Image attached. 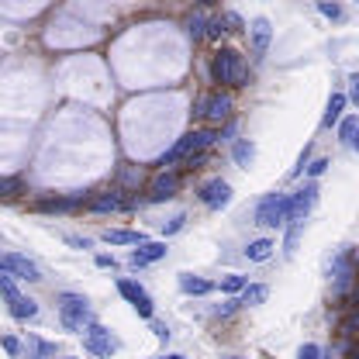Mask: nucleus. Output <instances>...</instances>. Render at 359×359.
<instances>
[{
	"instance_id": "nucleus-4",
	"label": "nucleus",
	"mask_w": 359,
	"mask_h": 359,
	"mask_svg": "<svg viewBox=\"0 0 359 359\" xmlns=\"http://www.w3.org/2000/svg\"><path fill=\"white\" fill-rule=\"evenodd\" d=\"M290 218H294V211H290V197L287 194H269L266 201L259 204V211H256V222L266 224V228H283Z\"/></svg>"
},
{
	"instance_id": "nucleus-46",
	"label": "nucleus",
	"mask_w": 359,
	"mask_h": 359,
	"mask_svg": "<svg viewBox=\"0 0 359 359\" xmlns=\"http://www.w3.org/2000/svg\"><path fill=\"white\" fill-rule=\"evenodd\" d=\"M353 145H356V149H359V135H356V142H353Z\"/></svg>"
},
{
	"instance_id": "nucleus-25",
	"label": "nucleus",
	"mask_w": 359,
	"mask_h": 359,
	"mask_svg": "<svg viewBox=\"0 0 359 359\" xmlns=\"http://www.w3.org/2000/svg\"><path fill=\"white\" fill-rule=\"evenodd\" d=\"M28 346H32V359H52V356H55V346H52V342L28 339Z\"/></svg>"
},
{
	"instance_id": "nucleus-14",
	"label": "nucleus",
	"mask_w": 359,
	"mask_h": 359,
	"mask_svg": "<svg viewBox=\"0 0 359 359\" xmlns=\"http://www.w3.org/2000/svg\"><path fill=\"white\" fill-rule=\"evenodd\" d=\"M104 242H111V245H145V235L142 231H128V228H107Z\"/></svg>"
},
{
	"instance_id": "nucleus-41",
	"label": "nucleus",
	"mask_w": 359,
	"mask_h": 359,
	"mask_svg": "<svg viewBox=\"0 0 359 359\" xmlns=\"http://www.w3.org/2000/svg\"><path fill=\"white\" fill-rule=\"evenodd\" d=\"M353 301L359 304V280H356V287H353Z\"/></svg>"
},
{
	"instance_id": "nucleus-6",
	"label": "nucleus",
	"mask_w": 359,
	"mask_h": 359,
	"mask_svg": "<svg viewBox=\"0 0 359 359\" xmlns=\"http://www.w3.org/2000/svg\"><path fill=\"white\" fill-rule=\"evenodd\" d=\"M83 346H87V353H93V356H111V353L121 349V342L107 328H100V325H90L87 335H83Z\"/></svg>"
},
{
	"instance_id": "nucleus-32",
	"label": "nucleus",
	"mask_w": 359,
	"mask_h": 359,
	"mask_svg": "<svg viewBox=\"0 0 359 359\" xmlns=\"http://www.w3.org/2000/svg\"><path fill=\"white\" fill-rule=\"evenodd\" d=\"M297 359H321V349H318L314 342H308V346H301V353H297Z\"/></svg>"
},
{
	"instance_id": "nucleus-22",
	"label": "nucleus",
	"mask_w": 359,
	"mask_h": 359,
	"mask_svg": "<svg viewBox=\"0 0 359 359\" xmlns=\"http://www.w3.org/2000/svg\"><path fill=\"white\" fill-rule=\"evenodd\" d=\"M266 287H263V283H249V287H245V290H242V297H238V301H242V304H263V301H266Z\"/></svg>"
},
{
	"instance_id": "nucleus-45",
	"label": "nucleus",
	"mask_w": 359,
	"mask_h": 359,
	"mask_svg": "<svg viewBox=\"0 0 359 359\" xmlns=\"http://www.w3.org/2000/svg\"><path fill=\"white\" fill-rule=\"evenodd\" d=\"M0 273H4V256H0Z\"/></svg>"
},
{
	"instance_id": "nucleus-9",
	"label": "nucleus",
	"mask_w": 359,
	"mask_h": 359,
	"mask_svg": "<svg viewBox=\"0 0 359 359\" xmlns=\"http://www.w3.org/2000/svg\"><path fill=\"white\" fill-rule=\"evenodd\" d=\"M201 201H204L211 211H222V208H228V201H231V187H228L224 180H211V183L201 187Z\"/></svg>"
},
{
	"instance_id": "nucleus-24",
	"label": "nucleus",
	"mask_w": 359,
	"mask_h": 359,
	"mask_svg": "<svg viewBox=\"0 0 359 359\" xmlns=\"http://www.w3.org/2000/svg\"><path fill=\"white\" fill-rule=\"evenodd\" d=\"M245 287H249V280H245V276H238V273H228V276L222 280L224 294H242Z\"/></svg>"
},
{
	"instance_id": "nucleus-20",
	"label": "nucleus",
	"mask_w": 359,
	"mask_h": 359,
	"mask_svg": "<svg viewBox=\"0 0 359 359\" xmlns=\"http://www.w3.org/2000/svg\"><path fill=\"white\" fill-rule=\"evenodd\" d=\"M273 242L269 238H256V242H249V249H245V259H252V263H266L269 256H273Z\"/></svg>"
},
{
	"instance_id": "nucleus-47",
	"label": "nucleus",
	"mask_w": 359,
	"mask_h": 359,
	"mask_svg": "<svg viewBox=\"0 0 359 359\" xmlns=\"http://www.w3.org/2000/svg\"><path fill=\"white\" fill-rule=\"evenodd\" d=\"M231 359H238V356H231Z\"/></svg>"
},
{
	"instance_id": "nucleus-29",
	"label": "nucleus",
	"mask_w": 359,
	"mask_h": 359,
	"mask_svg": "<svg viewBox=\"0 0 359 359\" xmlns=\"http://www.w3.org/2000/svg\"><path fill=\"white\" fill-rule=\"evenodd\" d=\"M318 11H321L325 18H335V21L342 18V7H339V4H328V0H318Z\"/></svg>"
},
{
	"instance_id": "nucleus-30",
	"label": "nucleus",
	"mask_w": 359,
	"mask_h": 359,
	"mask_svg": "<svg viewBox=\"0 0 359 359\" xmlns=\"http://www.w3.org/2000/svg\"><path fill=\"white\" fill-rule=\"evenodd\" d=\"M0 294H4L7 301H14V297H18V287L11 283V276H7V273H0Z\"/></svg>"
},
{
	"instance_id": "nucleus-39",
	"label": "nucleus",
	"mask_w": 359,
	"mask_h": 359,
	"mask_svg": "<svg viewBox=\"0 0 359 359\" xmlns=\"http://www.w3.org/2000/svg\"><path fill=\"white\" fill-rule=\"evenodd\" d=\"M97 266L100 269H107V266L114 269V259H111V256H97Z\"/></svg>"
},
{
	"instance_id": "nucleus-21",
	"label": "nucleus",
	"mask_w": 359,
	"mask_h": 359,
	"mask_svg": "<svg viewBox=\"0 0 359 359\" xmlns=\"http://www.w3.org/2000/svg\"><path fill=\"white\" fill-rule=\"evenodd\" d=\"M231 156H235V163H238V166H249V163L256 159V145H252L249 138H242V142H235Z\"/></svg>"
},
{
	"instance_id": "nucleus-10",
	"label": "nucleus",
	"mask_w": 359,
	"mask_h": 359,
	"mask_svg": "<svg viewBox=\"0 0 359 359\" xmlns=\"http://www.w3.org/2000/svg\"><path fill=\"white\" fill-rule=\"evenodd\" d=\"M4 273H14L18 280H32V283H39V280H42L39 266H35L32 259L18 256V252H7V256H4Z\"/></svg>"
},
{
	"instance_id": "nucleus-40",
	"label": "nucleus",
	"mask_w": 359,
	"mask_h": 359,
	"mask_svg": "<svg viewBox=\"0 0 359 359\" xmlns=\"http://www.w3.org/2000/svg\"><path fill=\"white\" fill-rule=\"evenodd\" d=\"M197 4H201V7H215L218 0H197Z\"/></svg>"
},
{
	"instance_id": "nucleus-34",
	"label": "nucleus",
	"mask_w": 359,
	"mask_h": 359,
	"mask_svg": "<svg viewBox=\"0 0 359 359\" xmlns=\"http://www.w3.org/2000/svg\"><path fill=\"white\" fill-rule=\"evenodd\" d=\"M325 170H328V159H314L311 166H308V173H311V177H321Z\"/></svg>"
},
{
	"instance_id": "nucleus-35",
	"label": "nucleus",
	"mask_w": 359,
	"mask_h": 359,
	"mask_svg": "<svg viewBox=\"0 0 359 359\" xmlns=\"http://www.w3.org/2000/svg\"><path fill=\"white\" fill-rule=\"evenodd\" d=\"M4 349H7L11 356H18V353H21V342H18L14 335H7V339H4Z\"/></svg>"
},
{
	"instance_id": "nucleus-23",
	"label": "nucleus",
	"mask_w": 359,
	"mask_h": 359,
	"mask_svg": "<svg viewBox=\"0 0 359 359\" xmlns=\"http://www.w3.org/2000/svg\"><path fill=\"white\" fill-rule=\"evenodd\" d=\"M187 35L190 39H204L208 35V18L204 14H190L187 18Z\"/></svg>"
},
{
	"instance_id": "nucleus-44",
	"label": "nucleus",
	"mask_w": 359,
	"mask_h": 359,
	"mask_svg": "<svg viewBox=\"0 0 359 359\" xmlns=\"http://www.w3.org/2000/svg\"><path fill=\"white\" fill-rule=\"evenodd\" d=\"M163 359H187V356H163Z\"/></svg>"
},
{
	"instance_id": "nucleus-7",
	"label": "nucleus",
	"mask_w": 359,
	"mask_h": 359,
	"mask_svg": "<svg viewBox=\"0 0 359 359\" xmlns=\"http://www.w3.org/2000/svg\"><path fill=\"white\" fill-rule=\"evenodd\" d=\"M118 294L132 304L138 318H152V297L145 294V287H138L135 280H118Z\"/></svg>"
},
{
	"instance_id": "nucleus-11",
	"label": "nucleus",
	"mask_w": 359,
	"mask_h": 359,
	"mask_svg": "<svg viewBox=\"0 0 359 359\" xmlns=\"http://www.w3.org/2000/svg\"><path fill=\"white\" fill-rule=\"evenodd\" d=\"M177 190H180V177L177 173H159V177L149 183V201L152 204H159V201H170V197H177Z\"/></svg>"
},
{
	"instance_id": "nucleus-8",
	"label": "nucleus",
	"mask_w": 359,
	"mask_h": 359,
	"mask_svg": "<svg viewBox=\"0 0 359 359\" xmlns=\"http://www.w3.org/2000/svg\"><path fill=\"white\" fill-rule=\"evenodd\" d=\"M87 208L90 211H97V215H107V211H128V208H132V201L125 197V190H104V194L90 197Z\"/></svg>"
},
{
	"instance_id": "nucleus-42",
	"label": "nucleus",
	"mask_w": 359,
	"mask_h": 359,
	"mask_svg": "<svg viewBox=\"0 0 359 359\" xmlns=\"http://www.w3.org/2000/svg\"><path fill=\"white\" fill-rule=\"evenodd\" d=\"M349 359H359V349H349Z\"/></svg>"
},
{
	"instance_id": "nucleus-2",
	"label": "nucleus",
	"mask_w": 359,
	"mask_h": 359,
	"mask_svg": "<svg viewBox=\"0 0 359 359\" xmlns=\"http://www.w3.org/2000/svg\"><path fill=\"white\" fill-rule=\"evenodd\" d=\"M59 318H62V325L69 328V332H83L90 328L93 321V311H90V301L83 294H62L59 297Z\"/></svg>"
},
{
	"instance_id": "nucleus-19",
	"label": "nucleus",
	"mask_w": 359,
	"mask_h": 359,
	"mask_svg": "<svg viewBox=\"0 0 359 359\" xmlns=\"http://www.w3.org/2000/svg\"><path fill=\"white\" fill-rule=\"evenodd\" d=\"M11 314H14L18 321H28V318H35V314H39V304H35L32 297H25V294H18V297L11 301Z\"/></svg>"
},
{
	"instance_id": "nucleus-5",
	"label": "nucleus",
	"mask_w": 359,
	"mask_h": 359,
	"mask_svg": "<svg viewBox=\"0 0 359 359\" xmlns=\"http://www.w3.org/2000/svg\"><path fill=\"white\" fill-rule=\"evenodd\" d=\"M194 114H197V118H204V121L222 125L224 118L231 114V97H228V93H204V97L197 100Z\"/></svg>"
},
{
	"instance_id": "nucleus-16",
	"label": "nucleus",
	"mask_w": 359,
	"mask_h": 359,
	"mask_svg": "<svg viewBox=\"0 0 359 359\" xmlns=\"http://www.w3.org/2000/svg\"><path fill=\"white\" fill-rule=\"evenodd\" d=\"M346 93H332V100H328V107H325V118H321V125L325 128H332V125H339V118H342V107H346Z\"/></svg>"
},
{
	"instance_id": "nucleus-26",
	"label": "nucleus",
	"mask_w": 359,
	"mask_h": 359,
	"mask_svg": "<svg viewBox=\"0 0 359 359\" xmlns=\"http://www.w3.org/2000/svg\"><path fill=\"white\" fill-rule=\"evenodd\" d=\"M339 135H342V142H349V145H353V142H356V135H359V121L356 118H346V121L339 125Z\"/></svg>"
},
{
	"instance_id": "nucleus-43",
	"label": "nucleus",
	"mask_w": 359,
	"mask_h": 359,
	"mask_svg": "<svg viewBox=\"0 0 359 359\" xmlns=\"http://www.w3.org/2000/svg\"><path fill=\"white\" fill-rule=\"evenodd\" d=\"M353 266H356V273H359V252H356V256H353Z\"/></svg>"
},
{
	"instance_id": "nucleus-12",
	"label": "nucleus",
	"mask_w": 359,
	"mask_h": 359,
	"mask_svg": "<svg viewBox=\"0 0 359 359\" xmlns=\"http://www.w3.org/2000/svg\"><path fill=\"white\" fill-rule=\"evenodd\" d=\"M314 204H318V187L308 183L304 190H297V194L290 197V211H294V218H290V222H304Z\"/></svg>"
},
{
	"instance_id": "nucleus-28",
	"label": "nucleus",
	"mask_w": 359,
	"mask_h": 359,
	"mask_svg": "<svg viewBox=\"0 0 359 359\" xmlns=\"http://www.w3.org/2000/svg\"><path fill=\"white\" fill-rule=\"evenodd\" d=\"M14 194H21V180L0 177V197H14Z\"/></svg>"
},
{
	"instance_id": "nucleus-17",
	"label": "nucleus",
	"mask_w": 359,
	"mask_h": 359,
	"mask_svg": "<svg viewBox=\"0 0 359 359\" xmlns=\"http://www.w3.org/2000/svg\"><path fill=\"white\" fill-rule=\"evenodd\" d=\"M180 290L183 294H211V280L194 276V273H180Z\"/></svg>"
},
{
	"instance_id": "nucleus-38",
	"label": "nucleus",
	"mask_w": 359,
	"mask_h": 359,
	"mask_svg": "<svg viewBox=\"0 0 359 359\" xmlns=\"http://www.w3.org/2000/svg\"><path fill=\"white\" fill-rule=\"evenodd\" d=\"M152 332H156V339H163V342L170 339V328H166V325H159V321H152Z\"/></svg>"
},
{
	"instance_id": "nucleus-31",
	"label": "nucleus",
	"mask_w": 359,
	"mask_h": 359,
	"mask_svg": "<svg viewBox=\"0 0 359 359\" xmlns=\"http://www.w3.org/2000/svg\"><path fill=\"white\" fill-rule=\"evenodd\" d=\"M183 224H187V215H177V218H170V224H163V235H177Z\"/></svg>"
},
{
	"instance_id": "nucleus-37",
	"label": "nucleus",
	"mask_w": 359,
	"mask_h": 359,
	"mask_svg": "<svg viewBox=\"0 0 359 359\" xmlns=\"http://www.w3.org/2000/svg\"><path fill=\"white\" fill-rule=\"evenodd\" d=\"M66 242H69L73 249H90V238H80V235H66Z\"/></svg>"
},
{
	"instance_id": "nucleus-33",
	"label": "nucleus",
	"mask_w": 359,
	"mask_h": 359,
	"mask_svg": "<svg viewBox=\"0 0 359 359\" xmlns=\"http://www.w3.org/2000/svg\"><path fill=\"white\" fill-rule=\"evenodd\" d=\"M356 328H359V314H349L342 321V335H356Z\"/></svg>"
},
{
	"instance_id": "nucleus-36",
	"label": "nucleus",
	"mask_w": 359,
	"mask_h": 359,
	"mask_svg": "<svg viewBox=\"0 0 359 359\" xmlns=\"http://www.w3.org/2000/svg\"><path fill=\"white\" fill-rule=\"evenodd\" d=\"M349 100H356V104H359V73H353V76H349Z\"/></svg>"
},
{
	"instance_id": "nucleus-15",
	"label": "nucleus",
	"mask_w": 359,
	"mask_h": 359,
	"mask_svg": "<svg viewBox=\"0 0 359 359\" xmlns=\"http://www.w3.org/2000/svg\"><path fill=\"white\" fill-rule=\"evenodd\" d=\"M332 276H335V290H346V287H349V276H353V256H349V252H339Z\"/></svg>"
},
{
	"instance_id": "nucleus-1",
	"label": "nucleus",
	"mask_w": 359,
	"mask_h": 359,
	"mask_svg": "<svg viewBox=\"0 0 359 359\" xmlns=\"http://www.w3.org/2000/svg\"><path fill=\"white\" fill-rule=\"evenodd\" d=\"M215 138H218V135L211 132V128H204V132H187L177 145H173V149H170V152L159 159V166L166 170V166H173V163H180V159H194V156H201V152H204Z\"/></svg>"
},
{
	"instance_id": "nucleus-3",
	"label": "nucleus",
	"mask_w": 359,
	"mask_h": 359,
	"mask_svg": "<svg viewBox=\"0 0 359 359\" xmlns=\"http://www.w3.org/2000/svg\"><path fill=\"white\" fill-rule=\"evenodd\" d=\"M211 76L218 80V83H242L245 80V66H242V55L235 52V48H218V55H215V62H211Z\"/></svg>"
},
{
	"instance_id": "nucleus-13",
	"label": "nucleus",
	"mask_w": 359,
	"mask_h": 359,
	"mask_svg": "<svg viewBox=\"0 0 359 359\" xmlns=\"http://www.w3.org/2000/svg\"><path fill=\"white\" fill-rule=\"evenodd\" d=\"M166 252H170V249H166V242H145L142 249H135V252H132V266H149V263H159Z\"/></svg>"
},
{
	"instance_id": "nucleus-27",
	"label": "nucleus",
	"mask_w": 359,
	"mask_h": 359,
	"mask_svg": "<svg viewBox=\"0 0 359 359\" xmlns=\"http://www.w3.org/2000/svg\"><path fill=\"white\" fill-rule=\"evenodd\" d=\"M224 32H231L228 21H224V18H215V21H208V35H204V39H215V42H218Z\"/></svg>"
},
{
	"instance_id": "nucleus-18",
	"label": "nucleus",
	"mask_w": 359,
	"mask_h": 359,
	"mask_svg": "<svg viewBox=\"0 0 359 359\" xmlns=\"http://www.w3.org/2000/svg\"><path fill=\"white\" fill-rule=\"evenodd\" d=\"M269 35H273V32H269V21L266 18H256V21H252V48H256V55L266 52Z\"/></svg>"
}]
</instances>
